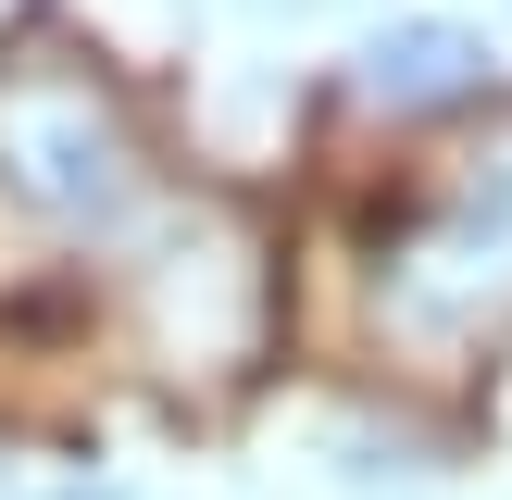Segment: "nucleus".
<instances>
[{
  "label": "nucleus",
  "instance_id": "nucleus-1",
  "mask_svg": "<svg viewBox=\"0 0 512 500\" xmlns=\"http://www.w3.org/2000/svg\"><path fill=\"white\" fill-rule=\"evenodd\" d=\"M150 213V125L100 50H0V225L50 250H100Z\"/></svg>",
  "mask_w": 512,
  "mask_h": 500
},
{
  "label": "nucleus",
  "instance_id": "nucleus-2",
  "mask_svg": "<svg viewBox=\"0 0 512 500\" xmlns=\"http://www.w3.org/2000/svg\"><path fill=\"white\" fill-rule=\"evenodd\" d=\"M375 325L400 350H475L512 325V125L400 200V225L375 238Z\"/></svg>",
  "mask_w": 512,
  "mask_h": 500
},
{
  "label": "nucleus",
  "instance_id": "nucleus-3",
  "mask_svg": "<svg viewBox=\"0 0 512 500\" xmlns=\"http://www.w3.org/2000/svg\"><path fill=\"white\" fill-rule=\"evenodd\" d=\"M350 100L375 125H475L500 113V38L475 13H388L350 38Z\"/></svg>",
  "mask_w": 512,
  "mask_h": 500
},
{
  "label": "nucleus",
  "instance_id": "nucleus-4",
  "mask_svg": "<svg viewBox=\"0 0 512 500\" xmlns=\"http://www.w3.org/2000/svg\"><path fill=\"white\" fill-rule=\"evenodd\" d=\"M138 300H150V338H163L175 375H188V363H250V338L213 325V300L263 325V250H250L225 213H175L163 250H150V275H138Z\"/></svg>",
  "mask_w": 512,
  "mask_h": 500
},
{
  "label": "nucleus",
  "instance_id": "nucleus-5",
  "mask_svg": "<svg viewBox=\"0 0 512 500\" xmlns=\"http://www.w3.org/2000/svg\"><path fill=\"white\" fill-rule=\"evenodd\" d=\"M200 13H225V25H275V38H288V25H325V13H350V0H200Z\"/></svg>",
  "mask_w": 512,
  "mask_h": 500
},
{
  "label": "nucleus",
  "instance_id": "nucleus-6",
  "mask_svg": "<svg viewBox=\"0 0 512 500\" xmlns=\"http://www.w3.org/2000/svg\"><path fill=\"white\" fill-rule=\"evenodd\" d=\"M38 500H138L125 475H63V488H38Z\"/></svg>",
  "mask_w": 512,
  "mask_h": 500
}]
</instances>
